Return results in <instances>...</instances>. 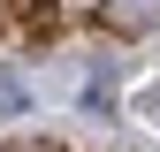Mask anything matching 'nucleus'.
<instances>
[{
	"instance_id": "nucleus-1",
	"label": "nucleus",
	"mask_w": 160,
	"mask_h": 152,
	"mask_svg": "<svg viewBox=\"0 0 160 152\" xmlns=\"http://www.w3.org/2000/svg\"><path fill=\"white\" fill-rule=\"evenodd\" d=\"M15 31H23L31 46H61L69 8H61V0H15Z\"/></svg>"
},
{
	"instance_id": "nucleus-2",
	"label": "nucleus",
	"mask_w": 160,
	"mask_h": 152,
	"mask_svg": "<svg viewBox=\"0 0 160 152\" xmlns=\"http://www.w3.org/2000/svg\"><path fill=\"white\" fill-rule=\"evenodd\" d=\"M99 23L114 38H137V31H160V0H99Z\"/></svg>"
},
{
	"instance_id": "nucleus-3",
	"label": "nucleus",
	"mask_w": 160,
	"mask_h": 152,
	"mask_svg": "<svg viewBox=\"0 0 160 152\" xmlns=\"http://www.w3.org/2000/svg\"><path fill=\"white\" fill-rule=\"evenodd\" d=\"M15 107H23V84H15V76L0 69V114H15Z\"/></svg>"
},
{
	"instance_id": "nucleus-4",
	"label": "nucleus",
	"mask_w": 160,
	"mask_h": 152,
	"mask_svg": "<svg viewBox=\"0 0 160 152\" xmlns=\"http://www.w3.org/2000/svg\"><path fill=\"white\" fill-rule=\"evenodd\" d=\"M137 107H145L152 122H160V84H145V99H137Z\"/></svg>"
},
{
	"instance_id": "nucleus-5",
	"label": "nucleus",
	"mask_w": 160,
	"mask_h": 152,
	"mask_svg": "<svg viewBox=\"0 0 160 152\" xmlns=\"http://www.w3.org/2000/svg\"><path fill=\"white\" fill-rule=\"evenodd\" d=\"M8 152H61V145H8Z\"/></svg>"
}]
</instances>
